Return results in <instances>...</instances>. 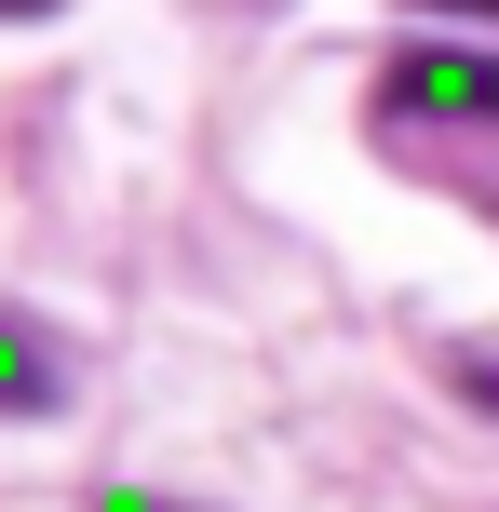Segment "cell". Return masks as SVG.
Listing matches in <instances>:
<instances>
[{
  "label": "cell",
  "mask_w": 499,
  "mask_h": 512,
  "mask_svg": "<svg viewBox=\"0 0 499 512\" xmlns=\"http://www.w3.org/2000/svg\"><path fill=\"white\" fill-rule=\"evenodd\" d=\"M95 512H176V499H135V486H108V499H95Z\"/></svg>",
  "instance_id": "cell-4"
},
{
  "label": "cell",
  "mask_w": 499,
  "mask_h": 512,
  "mask_svg": "<svg viewBox=\"0 0 499 512\" xmlns=\"http://www.w3.org/2000/svg\"><path fill=\"white\" fill-rule=\"evenodd\" d=\"M459 391H473V405H499V351H459Z\"/></svg>",
  "instance_id": "cell-3"
},
{
  "label": "cell",
  "mask_w": 499,
  "mask_h": 512,
  "mask_svg": "<svg viewBox=\"0 0 499 512\" xmlns=\"http://www.w3.org/2000/svg\"><path fill=\"white\" fill-rule=\"evenodd\" d=\"M54 391H68V378H54V351H41V324H14V310H0V418H41Z\"/></svg>",
  "instance_id": "cell-2"
},
{
  "label": "cell",
  "mask_w": 499,
  "mask_h": 512,
  "mask_svg": "<svg viewBox=\"0 0 499 512\" xmlns=\"http://www.w3.org/2000/svg\"><path fill=\"white\" fill-rule=\"evenodd\" d=\"M378 122H459V135H499V54H392L378 68Z\"/></svg>",
  "instance_id": "cell-1"
},
{
  "label": "cell",
  "mask_w": 499,
  "mask_h": 512,
  "mask_svg": "<svg viewBox=\"0 0 499 512\" xmlns=\"http://www.w3.org/2000/svg\"><path fill=\"white\" fill-rule=\"evenodd\" d=\"M419 14H499V0H419Z\"/></svg>",
  "instance_id": "cell-5"
}]
</instances>
